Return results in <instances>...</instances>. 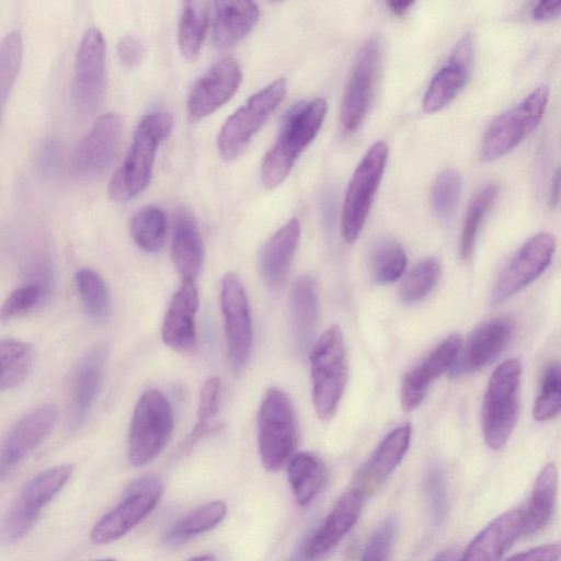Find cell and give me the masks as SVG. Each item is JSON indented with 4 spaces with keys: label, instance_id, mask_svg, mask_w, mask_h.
<instances>
[{
    "label": "cell",
    "instance_id": "6da1fadb",
    "mask_svg": "<svg viewBox=\"0 0 561 561\" xmlns=\"http://www.w3.org/2000/svg\"><path fill=\"white\" fill-rule=\"evenodd\" d=\"M324 99L293 106L285 115L279 134L265 154L261 179L266 188L277 187L289 174L296 160L317 136L325 117Z\"/></svg>",
    "mask_w": 561,
    "mask_h": 561
},
{
    "label": "cell",
    "instance_id": "7a4b0ae2",
    "mask_svg": "<svg viewBox=\"0 0 561 561\" xmlns=\"http://www.w3.org/2000/svg\"><path fill=\"white\" fill-rule=\"evenodd\" d=\"M172 125V116L167 112H154L140 121L131 146L110 182L112 199L128 202L148 186L157 150L171 133Z\"/></svg>",
    "mask_w": 561,
    "mask_h": 561
},
{
    "label": "cell",
    "instance_id": "3957f363",
    "mask_svg": "<svg viewBox=\"0 0 561 561\" xmlns=\"http://www.w3.org/2000/svg\"><path fill=\"white\" fill-rule=\"evenodd\" d=\"M312 401L317 415L330 420L336 412L347 382V351L341 328H328L309 354Z\"/></svg>",
    "mask_w": 561,
    "mask_h": 561
},
{
    "label": "cell",
    "instance_id": "277c9868",
    "mask_svg": "<svg viewBox=\"0 0 561 561\" xmlns=\"http://www.w3.org/2000/svg\"><path fill=\"white\" fill-rule=\"evenodd\" d=\"M297 443V417L290 398L280 389H268L257 415V446L264 468L282 469L295 455Z\"/></svg>",
    "mask_w": 561,
    "mask_h": 561
},
{
    "label": "cell",
    "instance_id": "5b68a950",
    "mask_svg": "<svg viewBox=\"0 0 561 561\" xmlns=\"http://www.w3.org/2000/svg\"><path fill=\"white\" fill-rule=\"evenodd\" d=\"M522 366L510 358L492 373L482 407V430L486 445L501 449L514 431L519 409Z\"/></svg>",
    "mask_w": 561,
    "mask_h": 561
},
{
    "label": "cell",
    "instance_id": "8992f818",
    "mask_svg": "<svg viewBox=\"0 0 561 561\" xmlns=\"http://www.w3.org/2000/svg\"><path fill=\"white\" fill-rule=\"evenodd\" d=\"M173 430L169 401L157 389L138 399L128 433V459L135 467L154 460L167 446Z\"/></svg>",
    "mask_w": 561,
    "mask_h": 561
},
{
    "label": "cell",
    "instance_id": "52a82bcc",
    "mask_svg": "<svg viewBox=\"0 0 561 561\" xmlns=\"http://www.w3.org/2000/svg\"><path fill=\"white\" fill-rule=\"evenodd\" d=\"M548 100L549 88L542 84L517 105L496 116L482 139V161L489 162L503 157L531 134L543 117Z\"/></svg>",
    "mask_w": 561,
    "mask_h": 561
},
{
    "label": "cell",
    "instance_id": "ba28073f",
    "mask_svg": "<svg viewBox=\"0 0 561 561\" xmlns=\"http://www.w3.org/2000/svg\"><path fill=\"white\" fill-rule=\"evenodd\" d=\"M72 471L73 466L60 465L30 480L0 523V541L13 543L22 539L35 525L43 507L66 485Z\"/></svg>",
    "mask_w": 561,
    "mask_h": 561
},
{
    "label": "cell",
    "instance_id": "9c48e42d",
    "mask_svg": "<svg viewBox=\"0 0 561 561\" xmlns=\"http://www.w3.org/2000/svg\"><path fill=\"white\" fill-rule=\"evenodd\" d=\"M389 154L388 145L375 142L356 167L347 185L342 209V233L347 242L359 236L376 192L379 187Z\"/></svg>",
    "mask_w": 561,
    "mask_h": 561
},
{
    "label": "cell",
    "instance_id": "30bf717a",
    "mask_svg": "<svg viewBox=\"0 0 561 561\" xmlns=\"http://www.w3.org/2000/svg\"><path fill=\"white\" fill-rule=\"evenodd\" d=\"M286 94V81L278 79L253 94L225 122L218 135L222 159L232 161L242 154L252 137L261 129Z\"/></svg>",
    "mask_w": 561,
    "mask_h": 561
},
{
    "label": "cell",
    "instance_id": "8fae6325",
    "mask_svg": "<svg viewBox=\"0 0 561 561\" xmlns=\"http://www.w3.org/2000/svg\"><path fill=\"white\" fill-rule=\"evenodd\" d=\"M105 79V42L102 33L91 27L80 42L71 80L72 105L81 119L89 118L98 110Z\"/></svg>",
    "mask_w": 561,
    "mask_h": 561
},
{
    "label": "cell",
    "instance_id": "7c38bea8",
    "mask_svg": "<svg viewBox=\"0 0 561 561\" xmlns=\"http://www.w3.org/2000/svg\"><path fill=\"white\" fill-rule=\"evenodd\" d=\"M162 491V482L156 477L134 482L119 504L94 525L90 535L92 542L106 545L124 537L154 510Z\"/></svg>",
    "mask_w": 561,
    "mask_h": 561
},
{
    "label": "cell",
    "instance_id": "4fadbf2b",
    "mask_svg": "<svg viewBox=\"0 0 561 561\" xmlns=\"http://www.w3.org/2000/svg\"><path fill=\"white\" fill-rule=\"evenodd\" d=\"M123 136V119L117 114L100 116L78 141L70 159L69 172L77 180L101 175L113 163Z\"/></svg>",
    "mask_w": 561,
    "mask_h": 561
},
{
    "label": "cell",
    "instance_id": "5bb4252c",
    "mask_svg": "<svg viewBox=\"0 0 561 561\" xmlns=\"http://www.w3.org/2000/svg\"><path fill=\"white\" fill-rule=\"evenodd\" d=\"M380 64V42L370 37L357 53L345 87L340 115L344 131L352 133L363 123L375 93Z\"/></svg>",
    "mask_w": 561,
    "mask_h": 561
},
{
    "label": "cell",
    "instance_id": "9a60e30c",
    "mask_svg": "<svg viewBox=\"0 0 561 561\" xmlns=\"http://www.w3.org/2000/svg\"><path fill=\"white\" fill-rule=\"evenodd\" d=\"M220 304L230 364L240 373L248 362L253 334L247 293L237 274L228 273L222 277Z\"/></svg>",
    "mask_w": 561,
    "mask_h": 561
},
{
    "label": "cell",
    "instance_id": "2e32d148",
    "mask_svg": "<svg viewBox=\"0 0 561 561\" xmlns=\"http://www.w3.org/2000/svg\"><path fill=\"white\" fill-rule=\"evenodd\" d=\"M556 239L548 232L529 238L500 275L492 291V304L511 298L539 277L550 264Z\"/></svg>",
    "mask_w": 561,
    "mask_h": 561
},
{
    "label": "cell",
    "instance_id": "e0dca14e",
    "mask_svg": "<svg viewBox=\"0 0 561 561\" xmlns=\"http://www.w3.org/2000/svg\"><path fill=\"white\" fill-rule=\"evenodd\" d=\"M54 405L43 404L23 415L0 443V480L5 478L51 431Z\"/></svg>",
    "mask_w": 561,
    "mask_h": 561
},
{
    "label": "cell",
    "instance_id": "ac0fdd59",
    "mask_svg": "<svg viewBox=\"0 0 561 561\" xmlns=\"http://www.w3.org/2000/svg\"><path fill=\"white\" fill-rule=\"evenodd\" d=\"M241 82L240 66L233 58L215 64L193 87L187 101L191 122H198L227 103Z\"/></svg>",
    "mask_w": 561,
    "mask_h": 561
},
{
    "label": "cell",
    "instance_id": "d6986e66",
    "mask_svg": "<svg viewBox=\"0 0 561 561\" xmlns=\"http://www.w3.org/2000/svg\"><path fill=\"white\" fill-rule=\"evenodd\" d=\"M461 345V334L451 333L420 365L407 373L400 389V404L403 411L411 412L422 403L431 383L453 366Z\"/></svg>",
    "mask_w": 561,
    "mask_h": 561
},
{
    "label": "cell",
    "instance_id": "ffe728a7",
    "mask_svg": "<svg viewBox=\"0 0 561 561\" xmlns=\"http://www.w3.org/2000/svg\"><path fill=\"white\" fill-rule=\"evenodd\" d=\"M513 330L512 321L505 318L492 319L476 328L465 346L461 345L449 368L450 375L470 374L490 364L505 348Z\"/></svg>",
    "mask_w": 561,
    "mask_h": 561
},
{
    "label": "cell",
    "instance_id": "44dd1931",
    "mask_svg": "<svg viewBox=\"0 0 561 561\" xmlns=\"http://www.w3.org/2000/svg\"><path fill=\"white\" fill-rule=\"evenodd\" d=\"M472 38L465 34L455 45L444 66L432 78L424 98L423 107L428 113L447 106L467 84L472 64Z\"/></svg>",
    "mask_w": 561,
    "mask_h": 561
},
{
    "label": "cell",
    "instance_id": "7402d4cb",
    "mask_svg": "<svg viewBox=\"0 0 561 561\" xmlns=\"http://www.w3.org/2000/svg\"><path fill=\"white\" fill-rule=\"evenodd\" d=\"M198 309V289L195 282L182 280L165 312L161 337L178 352H187L196 344L195 318Z\"/></svg>",
    "mask_w": 561,
    "mask_h": 561
},
{
    "label": "cell",
    "instance_id": "603a6c76",
    "mask_svg": "<svg viewBox=\"0 0 561 561\" xmlns=\"http://www.w3.org/2000/svg\"><path fill=\"white\" fill-rule=\"evenodd\" d=\"M105 359V348L96 346L79 360L72 373L69 397V424L72 430L83 424L94 403Z\"/></svg>",
    "mask_w": 561,
    "mask_h": 561
},
{
    "label": "cell",
    "instance_id": "cb8c5ba5",
    "mask_svg": "<svg viewBox=\"0 0 561 561\" xmlns=\"http://www.w3.org/2000/svg\"><path fill=\"white\" fill-rule=\"evenodd\" d=\"M524 528V512L511 510L497 516L469 543L457 561H500Z\"/></svg>",
    "mask_w": 561,
    "mask_h": 561
},
{
    "label": "cell",
    "instance_id": "d4e9b609",
    "mask_svg": "<svg viewBox=\"0 0 561 561\" xmlns=\"http://www.w3.org/2000/svg\"><path fill=\"white\" fill-rule=\"evenodd\" d=\"M364 497L360 491L352 489L337 500L309 542L310 558L322 557L343 539L357 522Z\"/></svg>",
    "mask_w": 561,
    "mask_h": 561
},
{
    "label": "cell",
    "instance_id": "484cf974",
    "mask_svg": "<svg viewBox=\"0 0 561 561\" xmlns=\"http://www.w3.org/2000/svg\"><path fill=\"white\" fill-rule=\"evenodd\" d=\"M300 222L291 218L264 244L260 255V274L264 284L278 289L288 273L300 239Z\"/></svg>",
    "mask_w": 561,
    "mask_h": 561
},
{
    "label": "cell",
    "instance_id": "4316f807",
    "mask_svg": "<svg viewBox=\"0 0 561 561\" xmlns=\"http://www.w3.org/2000/svg\"><path fill=\"white\" fill-rule=\"evenodd\" d=\"M411 439V426L402 424L392 430L378 445L375 453L360 470L357 489L364 495L387 479L403 459Z\"/></svg>",
    "mask_w": 561,
    "mask_h": 561
},
{
    "label": "cell",
    "instance_id": "83f0119b",
    "mask_svg": "<svg viewBox=\"0 0 561 561\" xmlns=\"http://www.w3.org/2000/svg\"><path fill=\"white\" fill-rule=\"evenodd\" d=\"M172 257L182 280L195 282L204 261L202 238L192 214L179 209L174 217Z\"/></svg>",
    "mask_w": 561,
    "mask_h": 561
},
{
    "label": "cell",
    "instance_id": "f1b7e54d",
    "mask_svg": "<svg viewBox=\"0 0 561 561\" xmlns=\"http://www.w3.org/2000/svg\"><path fill=\"white\" fill-rule=\"evenodd\" d=\"M260 11L252 1L215 2L213 38L219 48H228L244 38L259 20Z\"/></svg>",
    "mask_w": 561,
    "mask_h": 561
},
{
    "label": "cell",
    "instance_id": "f546056e",
    "mask_svg": "<svg viewBox=\"0 0 561 561\" xmlns=\"http://www.w3.org/2000/svg\"><path fill=\"white\" fill-rule=\"evenodd\" d=\"M291 327L295 345L300 354L310 346L318 321V298L310 276H300L290 295Z\"/></svg>",
    "mask_w": 561,
    "mask_h": 561
},
{
    "label": "cell",
    "instance_id": "4dcf8cb0",
    "mask_svg": "<svg viewBox=\"0 0 561 561\" xmlns=\"http://www.w3.org/2000/svg\"><path fill=\"white\" fill-rule=\"evenodd\" d=\"M558 491V472L553 463L547 465L538 474L526 513L524 512L523 533L534 536L550 523Z\"/></svg>",
    "mask_w": 561,
    "mask_h": 561
},
{
    "label": "cell",
    "instance_id": "1f68e13d",
    "mask_svg": "<svg viewBox=\"0 0 561 561\" xmlns=\"http://www.w3.org/2000/svg\"><path fill=\"white\" fill-rule=\"evenodd\" d=\"M287 476L296 503L307 506L322 489L327 469L318 455L302 451L295 454L288 461Z\"/></svg>",
    "mask_w": 561,
    "mask_h": 561
},
{
    "label": "cell",
    "instance_id": "d6a6232c",
    "mask_svg": "<svg viewBox=\"0 0 561 561\" xmlns=\"http://www.w3.org/2000/svg\"><path fill=\"white\" fill-rule=\"evenodd\" d=\"M227 514L225 502L216 500L199 505L179 519L164 536L165 543L176 546L218 526Z\"/></svg>",
    "mask_w": 561,
    "mask_h": 561
},
{
    "label": "cell",
    "instance_id": "836d02e7",
    "mask_svg": "<svg viewBox=\"0 0 561 561\" xmlns=\"http://www.w3.org/2000/svg\"><path fill=\"white\" fill-rule=\"evenodd\" d=\"M209 21V3L206 1H186L180 21L178 43L186 60L197 58L203 45Z\"/></svg>",
    "mask_w": 561,
    "mask_h": 561
},
{
    "label": "cell",
    "instance_id": "e575fe53",
    "mask_svg": "<svg viewBox=\"0 0 561 561\" xmlns=\"http://www.w3.org/2000/svg\"><path fill=\"white\" fill-rule=\"evenodd\" d=\"M34 348L31 344L5 339L0 341V391L19 386L34 365Z\"/></svg>",
    "mask_w": 561,
    "mask_h": 561
},
{
    "label": "cell",
    "instance_id": "d590c367",
    "mask_svg": "<svg viewBox=\"0 0 561 561\" xmlns=\"http://www.w3.org/2000/svg\"><path fill=\"white\" fill-rule=\"evenodd\" d=\"M497 193V186L489 184L478 191L470 201L459 241V252L462 260L471 259L481 225L494 205Z\"/></svg>",
    "mask_w": 561,
    "mask_h": 561
},
{
    "label": "cell",
    "instance_id": "8d00e7d4",
    "mask_svg": "<svg viewBox=\"0 0 561 561\" xmlns=\"http://www.w3.org/2000/svg\"><path fill=\"white\" fill-rule=\"evenodd\" d=\"M130 231L135 242L147 252L161 249L167 231L164 213L156 206L140 209L131 219Z\"/></svg>",
    "mask_w": 561,
    "mask_h": 561
},
{
    "label": "cell",
    "instance_id": "74e56055",
    "mask_svg": "<svg viewBox=\"0 0 561 561\" xmlns=\"http://www.w3.org/2000/svg\"><path fill=\"white\" fill-rule=\"evenodd\" d=\"M23 55V41L19 31L8 33L0 42V121L16 80Z\"/></svg>",
    "mask_w": 561,
    "mask_h": 561
},
{
    "label": "cell",
    "instance_id": "f35d334b",
    "mask_svg": "<svg viewBox=\"0 0 561 561\" xmlns=\"http://www.w3.org/2000/svg\"><path fill=\"white\" fill-rule=\"evenodd\" d=\"M440 275V266L435 259L420 261L404 277L399 296L407 305L424 299L435 287Z\"/></svg>",
    "mask_w": 561,
    "mask_h": 561
},
{
    "label": "cell",
    "instance_id": "ab89813d",
    "mask_svg": "<svg viewBox=\"0 0 561 561\" xmlns=\"http://www.w3.org/2000/svg\"><path fill=\"white\" fill-rule=\"evenodd\" d=\"M76 285L89 316L93 319L106 317L110 296L103 278L93 270L81 268L76 274Z\"/></svg>",
    "mask_w": 561,
    "mask_h": 561
},
{
    "label": "cell",
    "instance_id": "60d3db41",
    "mask_svg": "<svg viewBox=\"0 0 561 561\" xmlns=\"http://www.w3.org/2000/svg\"><path fill=\"white\" fill-rule=\"evenodd\" d=\"M371 267L375 278L382 284L399 279L407 267V255L393 240H381L374 249Z\"/></svg>",
    "mask_w": 561,
    "mask_h": 561
},
{
    "label": "cell",
    "instance_id": "b9f144b4",
    "mask_svg": "<svg viewBox=\"0 0 561 561\" xmlns=\"http://www.w3.org/2000/svg\"><path fill=\"white\" fill-rule=\"evenodd\" d=\"M561 369L559 363L550 364L543 371L535 400L533 415L537 422L556 417L560 412Z\"/></svg>",
    "mask_w": 561,
    "mask_h": 561
},
{
    "label": "cell",
    "instance_id": "7bdbcfd3",
    "mask_svg": "<svg viewBox=\"0 0 561 561\" xmlns=\"http://www.w3.org/2000/svg\"><path fill=\"white\" fill-rule=\"evenodd\" d=\"M461 194V178L455 169L440 172L431 188V203L437 217L447 221L454 215Z\"/></svg>",
    "mask_w": 561,
    "mask_h": 561
},
{
    "label": "cell",
    "instance_id": "ee69618b",
    "mask_svg": "<svg viewBox=\"0 0 561 561\" xmlns=\"http://www.w3.org/2000/svg\"><path fill=\"white\" fill-rule=\"evenodd\" d=\"M48 294L38 285L27 283L14 289L0 306V321L22 317L41 305Z\"/></svg>",
    "mask_w": 561,
    "mask_h": 561
},
{
    "label": "cell",
    "instance_id": "f6af8a7d",
    "mask_svg": "<svg viewBox=\"0 0 561 561\" xmlns=\"http://www.w3.org/2000/svg\"><path fill=\"white\" fill-rule=\"evenodd\" d=\"M398 518L387 517L369 537L362 561H388L398 534Z\"/></svg>",
    "mask_w": 561,
    "mask_h": 561
},
{
    "label": "cell",
    "instance_id": "bcb514c9",
    "mask_svg": "<svg viewBox=\"0 0 561 561\" xmlns=\"http://www.w3.org/2000/svg\"><path fill=\"white\" fill-rule=\"evenodd\" d=\"M221 382L218 377L207 379L199 393L198 422L201 425L211 424V419L217 414L220 401Z\"/></svg>",
    "mask_w": 561,
    "mask_h": 561
},
{
    "label": "cell",
    "instance_id": "7dc6e473",
    "mask_svg": "<svg viewBox=\"0 0 561 561\" xmlns=\"http://www.w3.org/2000/svg\"><path fill=\"white\" fill-rule=\"evenodd\" d=\"M117 51L126 68H135L142 60L145 49L139 37L126 35L118 42Z\"/></svg>",
    "mask_w": 561,
    "mask_h": 561
},
{
    "label": "cell",
    "instance_id": "c3c4849f",
    "mask_svg": "<svg viewBox=\"0 0 561 561\" xmlns=\"http://www.w3.org/2000/svg\"><path fill=\"white\" fill-rule=\"evenodd\" d=\"M426 485L433 511L437 517H440L445 511L446 499L443 474L438 468L430 469Z\"/></svg>",
    "mask_w": 561,
    "mask_h": 561
},
{
    "label": "cell",
    "instance_id": "681fc988",
    "mask_svg": "<svg viewBox=\"0 0 561 561\" xmlns=\"http://www.w3.org/2000/svg\"><path fill=\"white\" fill-rule=\"evenodd\" d=\"M60 157V145L56 139H47L38 153V168L45 175H49L57 167Z\"/></svg>",
    "mask_w": 561,
    "mask_h": 561
},
{
    "label": "cell",
    "instance_id": "f907efd6",
    "mask_svg": "<svg viewBox=\"0 0 561 561\" xmlns=\"http://www.w3.org/2000/svg\"><path fill=\"white\" fill-rule=\"evenodd\" d=\"M559 558L560 546L558 543H550L515 554L506 561H558Z\"/></svg>",
    "mask_w": 561,
    "mask_h": 561
},
{
    "label": "cell",
    "instance_id": "816d5d0a",
    "mask_svg": "<svg viewBox=\"0 0 561 561\" xmlns=\"http://www.w3.org/2000/svg\"><path fill=\"white\" fill-rule=\"evenodd\" d=\"M561 1H540L533 9V18L538 21H549L559 16Z\"/></svg>",
    "mask_w": 561,
    "mask_h": 561
},
{
    "label": "cell",
    "instance_id": "f5cc1de1",
    "mask_svg": "<svg viewBox=\"0 0 561 561\" xmlns=\"http://www.w3.org/2000/svg\"><path fill=\"white\" fill-rule=\"evenodd\" d=\"M560 199V174L559 170L554 173V176L551 181L550 193H549V204L551 207H556L559 204Z\"/></svg>",
    "mask_w": 561,
    "mask_h": 561
},
{
    "label": "cell",
    "instance_id": "db71d44e",
    "mask_svg": "<svg viewBox=\"0 0 561 561\" xmlns=\"http://www.w3.org/2000/svg\"><path fill=\"white\" fill-rule=\"evenodd\" d=\"M413 3V1H388L387 5L394 15H403L411 9Z\"/></svg>",
    "mask_w": 561,
    "mask_h": 561
},
{
    "label": "cell",
    "instance_id": "11a10c76",
    "mask_svg": "<svg viewBox=\"0 0 561 561\" xmlns=\"http://www.w3.org/2000/svg\"><path fill=\"white\" fill-rule=\"evenodd\" d=\"M432 561H457V559L455 556V551L447 549L437 553Z\"/></svg>",
    "mask_w": 561,
    "mask_h": 561
},
{
    "label": "cell",
    "instance_id": "9f6ffc18",
    "mask_svg": "<svg viewBox=\"0 0 561 561\" xmlns=\"http://www.w3.org/2000/svg\"><path fill=\"white\" fill-rule=\"evenodd\" d=\"M188 561H215V557L211 553H204V554L193 557Z\"/></svg>",
    "mask_w": 561,
    "mask_h": 561
},
{
    "label": "cell",
    "instance_id": "6f0895ef",
    "mask_svg": "<svg viewBox=\"0 0 561 561\" xmlns=\"http://www.w3.org/2000/svg\"><path fill=\"white\" fill-rule=\"evenodd\" d=\"M96 561H116V560L112 559V558H106V559H101V560H96Z\"/></svg>",
    "mask_w": 561,
    "mask_h": 561
}]
</instances>
